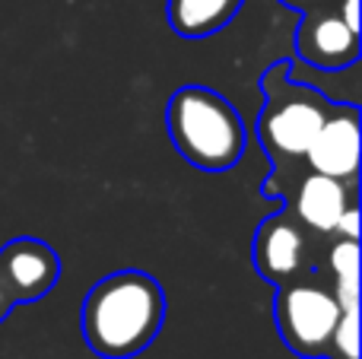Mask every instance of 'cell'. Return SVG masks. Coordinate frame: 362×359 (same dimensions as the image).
<instances>
[{"label":"cell","instance_id":"cell-3","mask_svg":"<svg viewBox=\"0 0 362 359\" xmlns=\"http://www.w3.org/2000/svg\"><path fill=\"white\" fill-rule=\"evenodd\" d=\"M340 312L337 296L315 280H286L276 290L274 315L280 341L302 359H325Z\"/></svg>","mask_w":362,"mask_h":359},{"label":"cell","instance_id":"cell-11","mask_svg":"<svg viewBox=\"0 0 362 359\" xmlns=\"http://www.w3.org/2000/svg\"><path fill=\"white\" fill-rule=\"evenodd\" d=\"M327 271L334 277V296L340 309H359V239L340 235L327 252Z\"/></svg>","mask_w":362,"mask_h":359},{"label":"cell","instance_id":"cell-8","mask_svg":"<svg viewBox=\"0 0 362 359\" xmlns=\"http://www.w3.org/2000/svg\"><path fill=\"white\" fill-rule=\"evenodd\" d=\"M305 233L299 223L286 213H276L257 226L251 258H255V267L264 280L280 286L299 277V271L305 267Z\"/></svg>","mask_w":362,"mask_h":359},{"label":"cell","instance_id":"cell-10","mask_svg":"<svg viewBox=\"0 0 362 359\" xmlns=\"http://www.w3.org/2000/svg\"><path fill=\"white\" fill-rule=\"evenodd\" d=\"M245 0H169V23L181 38L216 35Z\"/></svg>","mask_w":362,"mask_h":359},{"label":"cell","instance_id":"cell-2","mask_svg":"<svg viewBox=\"0 0 362 359\" xmlns=\"http://www.w3.org/2000/svg\"><path fill=\"white\" fill-rule=\"evenodd\" d=\"M165 124L181 159L204 172L232 169L248 140L238 112L206 86H181L169 99Z\"/></svg>","mask_w":362,"mask_h":359},{"label":"cell","instance_id":"cell-7","mask_svg":"<svg viewBox=\"0 0 362 359\" xmlns=\"http://www.w3.org/2000/svg\"><path fill=\"white\" fill-rule=\"evenodd\" d=\"M296 48L315 67L344 70L359 61V32H353L337 16V10L315 6L305 13V23L296 35Z\"/></svg>","mask_w":362,"mask_h":359},{"label":"cell","instance_id":"cell-15","mask_svg":"<svg viewBox=\"0 0 362 359\" xmlns=\"http://www.w3.org/2000/svg\"><path fill=\"white\" fill-rule=\"evenodd\" d=\"M10 309H13V299L6 296L4 283H0V318H4V315H6V312H10Z\"/></svg>","mask_w":362,"mask_h":359},{"label":"cell","instance_id":"cell-13","mask_svg":"<svg viewBox=\"0 0 362 359\" xmlns=\"http://www.w3.org/2000/svg\"><path fill=\"white\" fill-rule=\"evenodd\" d=\"M334 233L346 235V239H359V210H356V204H350V207L344 210V216H340V223H337Z\"/></svg>","mask_w":362,"mask_h":359},{"label":"cell","instance_id":"cell-14","mask_svg":"<svg viewBox=\"0 0 362 359\" xmlns=\"http://www.w3.org/2000/svg\"><path fill=\"white\" fill-rule=\"evenodd\" d=\"M280 4H286V6H296V10H315V6H325L327 0H280Z\"/></svg>","mask_w":362,"mask_h":359},{"label":"cell","instance_id":"cell-6","mask_svg":"<svg viewBox=\"0 0 362 359\" xmlns=\"http://www.w3.org/2000/svg\"><path fill=\"white\" fill-rule=\"evenodd\" d=\"M61 277V261L54 248L35 239H16L0 248V283L16 302L42 299Z\"/></svg>","mask_w":362,"mask_h":359},{"label":"cell","instance_id":"cell-1","mask_svg":"<svg viewBox=\"0 0 362 359\" xmlns=\"http://www.w3.org/2000/svg\"><path fill=\"white\" fill-rule=\"evenodd\" d=\"M165 322L163 286L140 271H118L89 290L80 312L83 341L102 359L140 356Z\"/></svg>","mask_w":362,"mask_h":359},{"label":"cell","instance_id":"cell-5","mask_svg":"<svg viewBox=\"0 0 362 359\" xmlns=\"http://www.w3.org/2000/svg\"><path fill=\"white\" fill-rule=\"evenodd\" d=\"M302 159L312 172L340 178V182H353L359 172V108L331 105V112L321 121L318 134L312 137Z\"/></svg>","mask_w":362,"mask_h":359},{"label":"cell","instance_id":"cell-12","mask_svg":"<svg viewBox=\"0 0 362 359\" xmlns=\"http://www.w3.org/2000/svg\"><path fill=\"white\" fill-rule=\"evenodd\" d=\"M325 359H359V309L340 312Z\"/></svg>","mask_w":362,"mask_h":359},{"label":"cell","instance_id":"cell-4","mask_svg":"<svg viewBox=\"0 0 362 359\" xmlns=\"http://www.w3.org/2000/svg\"><path fill=\"white\" fill-rule=\"evenodd\" d=\"M327 112H331V102L312 89H276L274 83H267V108L257 118V137L276 159L305 156Z\"/></svg>","mask_w":362,"mask_h":359},{"label":"cell","instance_id":"cell-9","mask_svg":"<svg viewBox=\"0 0 362 359\" xmlns=\"http://www.w3.org/2000/svg\"><path fill=\"white\" fill-rule=\"evenodd\" d=\"M350 204L353 191L346 182L321 175V172H308L293 194V213L302 226L315 229V233H334Z\"/></svg>","mask_w":362,"mask_h":359}]
</instances>
